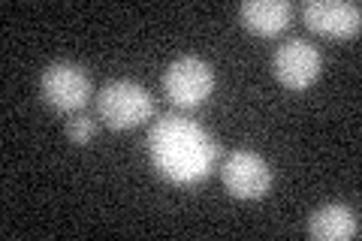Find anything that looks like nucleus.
I'll list each match as a JSON object with an SVG mask.
<instances>
[{
	"mask_svg": "<svg viewBox=\"0 0 362 241\" xmlns=\"http://www.w3.org/2000/svg\"><path fill=\"white\" fill-rule=\"evenodd\" d=\"M148 154L154 169L173 184H199L218 166V139L185 114H160L148 130Z\"/></svg>",
	"mask_w": 362,
	"mask_h": 241,
	"instance_id": "obj_1",
	"label": "nucleus"
},
{
	"mask_svg": "<svg viewBox=\"0 0 362 241\" xmlns=\"http://www.w3.org/2000/svg\"><path fill=\"white\" fill-rule=\"evenodd\" d=\"M97 112L112 130H133L154 118V97L133 78H115L100 88Z\"/></svg>",
	"mask_w": 362,
	"mask_h": 241,
	"instance_id": "obj_2",
	"label": "nucleus"
},
{
	"mask_svg": "<svg viewBox=\"0 0 362 241\" xmlns=\"http://www.w3.org/2000/svg\"><path fill=\"white\" fill-rule=\"evenodd\" d=\"M214 90V70L206 57L181 54L163 70V94L175 109H197Z\"/></svg>",
	"mask_w": 362,
	"mask_h": 241,
	"instance_id": "obj_3",
	"label": "nucleus"
},
{
	"mask_svg": "<svg viewBox=\"0 0 362 241\" xmlns=\"http://www.w3.org/2000/svg\"><path fill=\"white\" fill-rule=\"evenodd\" d=\"M40 97L58 112H82L85 102L94 97V85L82 64L54 61L40 76Z\"/></svg>",
	"mask_w": 362,
	"mask_h": 241,
	"instance_id": "obj_4",
	"label": "nucleus"
},
{
	"mask_svg": "<svg viewBox=\"0 0 362 241\" xmlns=\"http://www.w3.org/2000/svg\"><path fill=\"white\" fill-rule=\"evenodd\" d=\"M272 70L275 78L290 90H305L311 88L323 73V54L314 42L293 37L278 45L275 57H272Z\"/></svg>",
	"mask_w": 362,
	"mask_h": 241,
	"instance_id": "obj_5",
	"label": "nucleus"
},
{
	"mask_svg": "<svg viewBox=\"0 0 362 241\" xmlns=\"http://www.w3.org/2000/svg\"><path fill=\"white\" fill-rule=\"evenodd\" d=\"M223 187L235 199H263L272 187V169L257 151H230V157L221 166Z\"/></svg>",
	"mask_w": 362,
	"mask_h": 241,
	"instance_id": "obj_6",
	"label": "nucleus"
},
{
	"mask_svg": "<svg viewBox=\"0 0 362 241\" xmlns=\"http://www.w3.org/2000/svg\"><path fill=\"white\" fill-rule=\"evenodd\" d=\"M302 21L323 37L350 40L362 28V9L347 0H308L302 4Z\"/></svg>",
	"mask_w": 362,
	"mask_h": 241,
	"instance_id": "obj_7",
	"label": "nucleus"
},
{
	"mask_svg": "<svg viewBox=\"0 0 362 241\" xmlns=\"http://www.w3.org/2000/svg\"><path fill=\"white\" fill-rule=\"evenodd\" d=\"M293 4L290 0H245L239 6V16H242V25L259 33V37H278L284 33L293 21Z\"/></svg>",
	"mask_w": 362,
	"mask_h": 241,
	"instance_id": "obj_8",
	"label": "nucleus"
},
{
	"mask_svg": "<svg viewBox=\"0 0 362 241\" xmlns=\"http://www.w3.org/2000/svg\"><path fill=\"white\" fill-rule=\"evenodd\" d=\"M308 235L317 241H344L359 235V217L347 205H320L308 217Z\"/></svg>",
	"mask_w": 362,
	"mask_h": 241,
	"instance_id": "obj_9",
	"label": "nucleus"
},
{
	"mask_svg": "<svg viewBox=\"0 0 362 241\" xmlns=\"http://www.w3.org/2000/svg\"><path fill=\"white\" fill-rule=\"evenodd\" d=\"M66 139L76 142V145H88L90 139L97 136V121L90 118V114H82V112H76L70 121H66Z\"/></svg>",
	"mask_w": 362,
	"mask_h": 241,
	"instance_id": "obj_10",
	"label": "nucleus"
}]
</instances>
